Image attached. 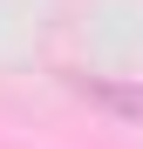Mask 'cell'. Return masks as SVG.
Segmentation results:
<instances>
[{"mask_svg": "<svg viewBox=\"0 0 143 149\" xmlns=\"http://www.w3.org/2000/svg\"><path fill=\"white\" fill-rule=\"evenodd\" d=\"M82 88H89V102H95V109H109L116 122L143 129V81H123V74H116V81H82Z\"/></svg>", "mask_w": 143, "mask_h": 149, "instance_id": "obj_1", "label": "cell"}]
</instances>
